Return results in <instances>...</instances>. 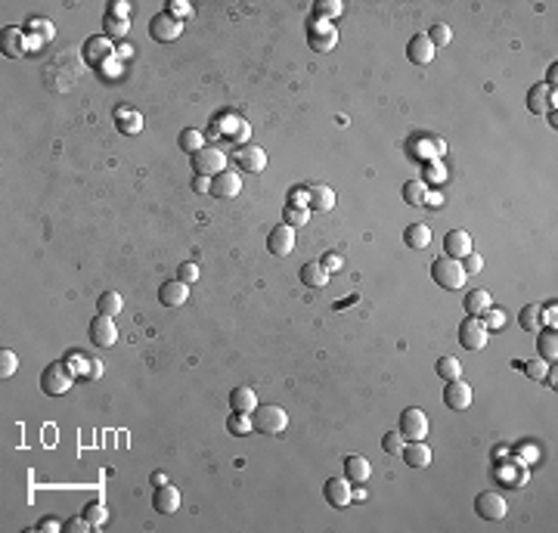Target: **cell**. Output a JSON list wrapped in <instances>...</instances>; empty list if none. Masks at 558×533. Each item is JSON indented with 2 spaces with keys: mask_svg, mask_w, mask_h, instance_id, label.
<instances>
[{
  "mask_svg": "<svg viewBox=\"0 0 558 533\" xmlns=\"http://www.w3.org/2000/svg\"><path fill=\"white\" fill-rule=\"evenodd\" d=\"M84 65H87L84 56H78L75 50H59L56 56L50 59V65L44 69V84L56 93L69 90L71 84L84 75Z\"/></svg>",
  "mask_w": 558,
  "mask_h": 533,
  "instance_id": "6da1fadb",
  "label": "cell"
},
{
  "mask_svg": "<svg viewBox=\"0 0 558 533\" xmlns=\"http://www.w3.org/2000/svg\"><path fill=\"white\" fill-rule=\"evenodd\" d=\"M251 428H255L257 434L276 437V434H282V431L289 428V416H285V409L282 406H276V403L257 406V409L251 412Z\"/></svg>",
  "mask_w": 558,
  "mask_h": 533,
  "instance_id": "7a4b0ae2",
  "label": "cell"
},
{
  "mask_svg": "<svg viewBox=\"0 0 558 533\" xmlns=\"http://www.w3.org/2000/svg\"><path fill=\"white\" fill-rule=\"evenodd\" d=\"M431 276H434V282L441 285V289L456 291V289H462L465 285V276H468V273L462 270V261L443 255V257H437V261L431 264Z\"/></svg>",
  "mask_w": 558,
  "mask_h": 533,
  "instance_id": "3957f363",
  "label": "cell"
},
{
  "mask_svg": "<svg viewBox=\"0 0 558 533\" xmlns=\"http://www.w3.org/2000/svg\"><path fill=\"white\" fill-rule=\"evenodd\" d=\"M71 382H75V375H71V369L65 363H50V366H44V372H41V391L46 397L65 394V391L71 388Z\"/></svg>",
  "mask_w": 558,
  "mask_h": 533,
  "instance_id": "277c9868",
  "label": "cell"
},
{
  "mask_svg": "<svg viewBox=\"0 0 558 533\" xmlns=\"http://www.w3.org/2000/svg\"><path fill=\"white\" fill-rule=\"evenodd\" d=\"M192 171L198 177H217L221 171H227V155L217 146H205L202 152L192 155Z\"/></svg>",
  "mask_w": 558,
  "mask_h": 533,
  "instance_id": "5b68a950",
  "label": "cell"
},
{
  "mask_svg": "<svg viewBox=\"0 0 558 533\" xmlns=\"http://www.w3.org/2000/svg\"><path fill=\"white\" fill-rule=\"evenodd\" d=\"M232 162H236V168L248 171V174H261V171L267 168V152H264L257 143H245L236 149Z\"/></svg>",
  "mask_w": 558,
  "mask_h": 533,
  "instance_id": "8992f818",
  "label": "cell"
},
{
  "mask_svg": "<svg viewBox=\"0 0 558 533\" xmlns=\"http://www.w3.org/2000/svg\"><path fill=\"white\" fill-rule=\"evenodd\" d=\"M149 35L155 37L158 44H171V41H177V37L183 35V22L180 19H174L171 12H158V16L149 22Z\"/></svg>",
  "mask_w": 558,
  "mask_h": 533,
  "instance_id": "52a82bcc",
  "label": "cell"
},
{
  "mask_svg": "<svg viewBox=\"0 0 558 533\" xmlns=\"http://www.w3.org/2000/svg\"><path fill=\"white\" fill-rule=\"evenodd\" d=\"M307 44L314 46L316 53H329L332 46L338 44V31L332 22H323V19H314L307 28Z\"/></svg>",
  "mask_w": 558,
  "mask_h": 533,
  "instance_id": "ba28073f",
  "label": "cell"
},
{
  "mask_svg": "<svg viewBox=\"0 0 558 533\" xmlns=\"http://www.w3.org/2000/svg\"><path fill=\"white\" fill-rule=\"evenodd\" d=\"M475 511L484 518V521H502V518L509 515V505H506V499H502L500 493L487 490V493H481V496L475 499Z\"/></svg>",
  "mask_w": 558,
  "mask_h": 533,
  "instance_id": "9c48e42d",
  "label": "cell"
},
{
  "mask_svg": "<svg viewBox=\"0 0 558 533\" xmlns=\"http://www.w3.org/2000/svg\"><path fill=\"white\" fill-rule=\"evenodd\" d=\"M267 248L273 257H289L295 251V226L289 223H276L267 236Z\"/></svg>",
  "mask_w": 558,
  "mask_h": 533,
  "instance_id": "30bf717a",
  "label": "cell"
},
{
  "mask_svg": "<svg viewBox=\"0 0 558 533\" xmlns=\"http://www.w3.org/2000/svg\"><path fill=\"white\" fill-rule=\"evenodd\" d=\"M459 344L465 350H481L487 344V325L481 323V316H468L459 325Z\"/></svg>",
  "mask_w": 558,
  "mask_h": 533,
  "instance_id": "8fae6325",
  "label": "cell"
},
{
  "mask_svg": "<svg viewBox=\"0 0 558 533\" xmlns=\"http://www.w3.org/2000/svg\"><path fill=\"white\" fill-rule=\"evenodd\" d=\"M400 434H403V441H425V437H428V416H425L422 409H403Z\"/></svg>",
  "mask_w": 558,
  "mask_h": 533,
  "instance_id": "7c38bea8",
  "label": "cell"
},
{
  "mask_svg": "<svg viewBox=\"0 0 558 533\" xmlns=\"http://www.w3.org/2000/svg\"><path fill=\"white\" fill-rule=\"evenodd\" d=\"M323 496L329 505L344 509V505H350V499H354V484H350L348 477H329L323 487Z\"/></svg>",
  "mask_w": 558,
  "mask_h": 533,
  "instance_id": "4fadbf2b",
  "label": "cell"
},
{
  "mask_svg": "<svg viewBox=\"0 0 558 533\" xmlns=\"http://www.w3.org/2000/svg\"><path fill=\"white\" fill-rule=\"evenodd\" d=\"M112 56H115V44L105 35H96L84 44V62L87 65H105V62H112Z\"/></svg>",
  "mask_w": 558,
  "mask_h": 533,
  "instance_id": "5bb4252c",
  "label": "cell"
},
{
  "mask_svg": "<svg viewBox=\"0 0 558 533\" xmlns=\"http://www.w3.org/2000/svg\"><path fill=\"white\" fill-rule=\"evenodd\" d=\"M90 341L96 344V348H112V344L118 341V325H115V319L112 316H93V323H90Z\"/></svg>",
  "mask_w": 558,
  "mask_h": 533,
  "instance_id": "9a60e30c",
  "label": "cell"
},
{
  "mask_svg": "<svg viewBox=\"0 0 558 533\" xmlns=\"http://www.w3.org/2000/svg\"><path fill=\"white\" fill-rule=\"evenodd\" d=\"M242 192V177L236 171H221L217 177H211V196L217 198H232Z\"/></svg>",
  "mask_w": 558,
  "mask_h": 533,
  "instance_id": "2e32d148",
  "label": "cell"
},
{
  "mask_svg": "<svg viewBox=\"0 0 558 533\" xmlns=\"http://www.w3.org/2000/svg\"><path fill=\"white\" fill-rule=\"evenodd\" d=\"M214 133H227L230 143H242V146L248 143V124H245L239 115H223V118H217Z\"/></svg>",
  "mask_w": 558,
  "mask_h": 533,
  "instance_id": "e0dca14e",
  "label": "cell"
},
{
  "mask_svg": "<svg viewBox=\"0 0 558 533\" xmlns=\"http://www.w3.org/2000/svg\"><path fill=\"white\" fill-rule=\"evenodd\" d=\"M443 403H447L450 409H468L471 388L462 382V378H453V382H447V388H443Z\"/></svg>",
  "mask_w": 558,
  "mask_h": 533,
  "instance_id": "ac0fdd59",
  "label": "cell"
},
{
  "mask_svg": "<svg viewBox=\"0 0 558 533\" xmlns=\"http://www.w3.org/2000/svg\"><path fill=\"white\" fill-rule=\"evenodd\" d=\"M152 505H155L158 515H174V511L180 509V490L164 484V487H158L152 493Z\"/></svg>",
  "mask_w": 558,
  "mask_h": 533,
  "instance_id": "d6986e66",
  "label": "cell"
},
{
  "mask_svg": "<svg viewBox=\"0 0 558 533\" xmlns=\"http://www.w3.org/2000/svg\"><path fill=\"white\" fill-rule=\"evenodd\" d=\"M434 50H437V46L431 44V41H428V35L422 31V35H416L413 41H409L407 56H409V62H413V65H428L431 59H434Z\"/></svg>",
  "mask_w": 558,
  "mask_h": 533,
  "instance_id": "ffe728a7",
  "label": "cell"
},
{
  "mask_svg": "<svg viewBox=\"0 0 558 533\" xmlns=\"http://www.w3.org/2000/svg\"><path fill=\"white\" fill-rule=\"evenodd\" d=\"M186 298H189V285L180 282V279L164 282L162 289H158V301H162L164 307H180V304H186Z\"/></svg>",
  "mask_w": 558,
  "mask_h": 533,
  "instance_id": "44dd1931",
  "label": "cell"
},
{
  "mask_svg": "<svg viewBox=\"0 0 558 533\" xmlns=\"http://www.w3.org/2000/svg\"><path fill=\"white\" fill-rule=\"evenodd\" d=\"M443 248H447V257L462 261V257L471 251V236L465 230H450L447 239H443Z\"/></svg>",
  "mask_w": 558,
  "mask_h": 533,
  "instance_id": "7402d4cb",
  "label": "cell"
},
{
  "mask_svg": "<svg viewBox=\"0 0 558 533\" xmlns=\"http://www.w3.org/2000/svg\"><path fill=\"white\" fill-rule=\"evenodd\" d=\"M400 456L407 459L409 468H428L431 465V446L422 443V441H409L407 446H403Z\"/></svg>",
  "mask_w": 558,
  "mask_h": 533,
  "instance_id": "603a6c76",
  "label": "cell"
},
{
  "mask_svg": "<svg viewBox=\"0 0 558 533\" xmlns=\"http://www.w3.org/2000/svg\"><path fill=\"white\" fill-rule=\"evenodd\" d=\"M115 124H118V130H121L124 137H137V133L143 130V115H140L137 109L121 105V109H115Z\"/></svg>",
  "mask_w": 558,
  "mask_h": 533,
  "instance_id": "cb8c5ba5",
  "label": "cell"
},
{
  "mask_svg": "<svg viewBox=\"0 0 558 533\" xmlns=\"http://www.w3.org/2000/svg\"><path fill=\"white\" fill-rule=\"evenodd\" d=\"M3 53L12 59L28 53V37H25L22 28H3Z\"/></svg>",
  "mask_w": 558,
  "mask_h": 533,
  "instance_id": "d4e9b609",
  "label": "cell"
},
{
  "mask_svg": "<svg viewBox=\"0 0 558 533\" xmlns=\"http://www.w3.org/2000/svg\"><path fill=\"white\" fill-rule=\"evenodd\" d=\"M369 475H372V468H369V462L363 456H348L344 459V477H348L350 484H366Z\"/></svg>",
  "mask_w": 558,
  "mask_h": 533,
  "instance_id": "484cf974",
  "label": "cell"
},
{
  "mask_svg": "<svg viewBox=\"0 0 558 533\" xmlns=\"http://www.w3.org/2000/svg\"><path fill=\"white\" fill-rule=\"evenodd\" d=\"M307 205L314 211H332V205H335V192H332L329 186H323V183L307 186Z\"/></svg>",
  "mask_w": 558,
  "mask_h": 533,
  "instance_id": "4316f807",
  "label": "cell"
},
{
  "mask_svg": "<svg viewBox=\"0 0 558 533\" xmlns=\"http://www.w3.org/2000/svg\"><path fill=\"white\" fill-rule=\"evenodd\" d=\"M490 310V291L487 289H471L465 295V313L468 316H484Z\"/></svg>",
  "mask_w": 558,
  "mask_h": 533,
  "instance_id": "83f0119b",
  "label": "cell"
},
{
  "mask_svg": "<svg viewBox=\"0 0 558 533\" xmlns=\"http://www.w3.org/2000/svg\"><path fill=\"white\" fill-rule=\"evenodd\" d=\"M403 202L413 205V208L428 205V183H422V180H407V183H403Z\"/></svg>",
  "mask_w": 558,
  "mask_h": 533,
  "instance_id": "f1b7e54d",
  "label": "cell"
},
{
  "mask_svg": "<svg viewBox=\"0 0 558 533\" xmlns=\"http://www.w3.org/2000/svg\"><path fill=\"white\" fill-rule=\"evenodd\" d=\"M230 406H232V412H245V416H251V412L257 409L255 391H251V388H236L230 394Z\"/></svg>",
  "mask_w": 558,
  "mask_h": 533,
  "instance_id": "f546056e",
  "label": "cell"
},
{
  "mask_svg": "<svg viewBox=\"0 0 558 533\" xmlns=\"http://www.w3.org/2000/svg\"><path fill=\"white\" fill-rule=\"evenodd\" d=\"M298 276H301V282H304V285H310V289H323V285L329 282V273L323 270V264H320V261L304 264Z\"/></svg>",
  "mask_w": 558,
  "mask_h": 533,
  "instance_id": "4dcf8cb0",
  "label": "cell"
},
{
  "mask_svg": "<svg viewBox=\"0 0 558 533\" xmlns=\"http://www.w3.org/2000/svg\"><path fill=\"white\" fill-rule=\"evenodd\" d=\"M549 99H552V90H549L546 84H536V87L527 93V109L534 112V115H546V112H549Z\"/></svg>",
  "mask_w": 558,
  "mask_h": 533,
  "instance_id": "1f68e13d",
  "label": "cell"
},
{
  "mask_svg": "<svg viewBox=\"0 0 558 533\" xmlns=\"http://www.w3.org/2000/svg\"><path fill=\"white\" fill-rule=\"evenodd\" d=\"M403 242H407L409 248H428V245H431V230H428V223H413V226H407V232H403Z\"/></svg>",
  "mask_w": 558,
  "mask_h": 533,
  "instance_id": "d6a6232c",
  "label": "cell"
},
{
  "mask_svg": "<svg viewBox=\"0 0 558 533\" xmlns=\"http://www.w3.org/2000/svg\"><path fill=\"white\" fill-rule=\"evenodd\" d=\"M536 350H540V359H543V363H555V359H558V338H555V329H546L540 338H536Z\"/></svg>",
  "mask_w": 558,
  "mask_h": 533,
  "instance_id": "836d02e7",
  "label": "cell"
},
{
  "mask_svg": "<svg viewBox=\"0 0 558 533\" xmlns=\"http://www.w3.org/2000/svg\"><path fill=\"white\" fill-rule=\"evenodd\" d=\"M177 143H180V149H183V152L196 155V152H202V149H205V143H208V139H205V133H202V130L186 128V130H180V139H177Z\"/></svg>",
  "mask_w": 558,
  "mask_h": 533,
  "instance_id": "e575fe53",
  "label": "cell"
},
{
  "mask_svg": "<svg viewBox=\"0 0 558 533\" xmlns=\"http://www.w3.org/2000/svg\"><path fill=\"white\" fill-rule=\"evenodd\" d=\"M344 10L341 0H316L314 3V19H323V22H332V19H338Z\"/></svg>",
  "mask_w": 558,
  "mask_h": 533,
  "instance_id": "d590c367",
  "label": "cell"
},
{
  "mask_svg": "<svg viewBox=\"0 0 558 533\" xmlns=\"http://www.w3.org/2000/svg\"><path fill=\"white\" fill-rule=\"evenodd\" d=\"M121 307H124V301H121V295H118V291H103V295H99V301H96V310L103 313V316H118Z\"/></svg>",
  "mask_w": 558,
  "mask_h": 533,
  "instance_id": "8d00e7d4",
  "label": "cell"
},
{
  "mask_svg": "<svg viewBox=\"0 0 558 533\" xmlns=\"http://www.w3.org/2000/svg\"><path fill=\"white\" fill-rule=\"evenodd\" d=\"M103 28H105V37L109 41H115V37H124L130 31V19H121V16H105L103 19Z\"/></svg>",
  "mask_w": 558,
  "mask_h": 533,
  "instance_id": "74e56055",
  "label": "cell"
},
{
  "mask_svg": "<svg viewBox=\"0 0 558 533\" xmlns=\"http://www.w3.org/2000/svg\"><path fill=\"white\" fill-rule=\"evenodd\" d=\"M434 369H437V375H441L443 382H453V378H459V375H462V363H459L456 357H441V359H437Z\"/></svg>",
  "mask_w": 558,
  "mask_h": 533,
  "instance_id": "f35d334b",
  "label": "cell"
},
{
  "mask_svg": "<svg viewBox=\"0 0 558 533\" xmlns=\"http://www.w3.org/2000/svg\"><path fill=\"white\" fill-rule=\"evenodd\" d=\"M84 518H87L93 527H103V524L109 521V509H105L103 502H90L87 509H84Z\"/></svg>",
  "mask_w": 558,
  "mask_h": 533,
  "instance_id": "ab89813d",
  "label": "cell"
},
{
  "mask_svg": "<svg viewBox=\"0 0 558 533\" xmlns=\"http://www.w3.org/2000/svg\"><path fill=\"white\" fill-rule=\"evenodd\" d=\"M518 323H521L524 332L540 329V307H536V304H527V307L521 310V319H518Z\"/></svg>",
  "mask_w": 558,
  "mask_h": 533,
  "instance_id": "60d3db41",
  "label": "cell"
},
{
  "mask_svg": "<svg viewBox=\"0 0 558 533\" xmlns=\"http://www.w3.org/2000/svg\"><path fill=\"white\" fill-rule=\"evenodd\" d=\"M425 35H428V41L434 44V46H443V44H450V41H453V31H450V28H447V25H443V22L431 25V28L425 31Z\"/></svg>",
  "mask_w": 558,
  "mask_h": 533,
  "instance_id": "b9f144b4",
  "label": "cell"
},
{
  "mask_svg": "<svg viewBox=\"0 0 558 533\" xmlns=\"http://www.w3.org/2000/svg\"><path fill=\"white\" fill-rule=\"evenodd\" d=\"M382 446H384V452H388V456H400V452H403V434H400V431H388V434L382 437Z\"/></svg>",
  "mask_w": 558,
  "mask_h": 533,
  "instance_id": "7bdbcfd3",
  "label": "cell"
},
{
  "mask_svg": "<svg viewBox=\"0 0 558 533\" xmlns=\"http://www.w3.org/2000/svg\"><path fill=\"white\" fill-rule=\"evenodd\" d=\"M518 366H521L524 375L536 378V382H543V378L549 375V372H546V366H549V363H543V359H527V363H518Z\"/></svg>",
  "mask_w": 558,
  "mask_h": 533,
  "instance_id": "ee69618b",
  "label": "cell"
},
{
  "mask_svg": "<svg viewBox=\"0 0 558 533\" xmlns=\"http://www.w3.org/2000/svg\"><path fill=\"white\" fill-rule=\"evenodd\" d=\"M71 369V375H87L90 378V369H93V359H87V357H78V354H71L69 357V363H65Z\"/></svg>",
  "mask_w": 558,
  "mask_h": 533,
  "instance_id": "f6af8a7d",
  "label": "cell"
},
{
  "mask_svg": "<svg viewBox=\"0 0 558 533\" xmlns=\"http://www.w3.org/2000/svg\"><path fill=\"white\" fill-rule=\"evenodd\" d=\"M16 369H19V357L12 354V350H6V348H3V350H0V375L10 378Z\"/></svg>",
  "mask_w": 558,
  "mask_h": 533,
  "instance_id": "bcb514c9",
  "label": "cell"
},
{
  "mask_svg": "<svg viewBox=\"0 0 558 533\" xmlns=\"http://www.w3.org/2000/svg\"><path fill=\"white\" fill-rule=\"evenodd\" d=\"M310 221V211L307 208H295V205H289L285 208V223L289 226H304Z\"/></svg>",
  "mask_w": 558,
  "mask_h": 533,
  "instance_id": "7dc6e473",
  "label": "cell"
},
{
  "mask_svg": "<svg viewBox=\"0 0 558 533\" xmlns=\"http://www.w3.org/2000/svg\"><path fill=\"white\" fill-rule=\"evenodd\" d=\"M227 428L232 431V434H248L251 431V416H245V412H236V416L227 422Z\"/></svg>",
  "mask_w": 558,
  "mask_h": 533,
  "instance_id": "c3c4849f",
  "label": "cell"
},
{
  "mask_svg": "<svg viewBox=\"0 0 558 533\" xmlns=\"http://www.w3.org/2000/svg\"><path fill=\"white\" fill-rule=\"evenodd\" d=\"M168 12H171L174 19H180V22H183V19H192V3H186V0H171V3H168Z\"/></svg>",
  "mask_w": 558,
  "mask_h": 533,
  "instance_id": "681fc988",
  "label": "cell"
},
{
  "mask_svg": "<svg viewBox=\"0 0 558 533\" xmlns=\"http://www.w3.org/2000/svg\"><path fill=\"white\" fill-rule=\"evenodd\" d=\"M320 264H323V270H326V273H338V270H341V266H344V257H341V255H335V251H332V255H329V251H326Z\"/></svg>",
  "mask_w": 558,
  "mask_h": 533,
  "instance_id": "f907efd6",
  "label": "cell"
},
{
  "mask_svg": "<svg viewBox=\"0 0 558 533\" xmlns=\"http://www.w3.org/2000/svg\"><path fill=\"white\" fill-rule=\"evenodd\" d=\"M177 279L186 282V285L196 282V279H198V266L196 264H180V266H177Z\"/></svg>",
  "mask_w": 558,
  "mask_h": 533,
  "instance_id": "816d5d0a",
  "label": "cell"
},
{
  "mask_svg": "<svg viewBox=\"0 0 558 533\" xmlns=\"http://www.w3.org/2000/svg\"><path fill=\"white\" fill-rule=\"evenodd\" d=\"M28 28H31V31H37V35L44 37V41H53V28H50V22H46V19H31Z\"/></svg>",
  "mask_w": 558,
  "mask_h": 533,
  "instance_id": "f5cc1de1",
  "label": "cell"
},
{
  "mask_svg": "<svg viewBox=\"0 0 558 533\" xmlns=\"http://www.w3.org/2000/svg\"><path fill=\"white\" fill-rule=\"evenodd\" d=\"M484 316H487V323H484L487 329H502V325H506V313H502V310H493V307H490L487 313H484Z\"/></svg>",
  "mask_w": 558,
  "mask_h": 533,
  "instance_id": "db71d44e",
  "label": "cell"
},
{
  "mask_svg": "<svg viewBox=\"0 0 558 533\" xmlns=\"http://www.w3.org/2000/svg\"><path fill=\"white\" fill-rule=\"evenodd\" d=\"M462 270H465V273H477V270H484L481 255H475V251H468V255L462 257Z\"/></svg>",
  "mask_w": 558,
  "mask_h": 533,
  "instance_id": "11a10c76",
  "label": "cell"
},
{
  "mask_svg": "<svg viewBox=\"0 0 558 533\" xmlns=\"http://www.w3.org/2000/svg\"><path fill=\"white\" fill-rule=\"evenodd\" d=\"M93 527V524L87 521V518H71V521H65V530H71V533H87Z\"/></svg>",
  "mask_w": 558,
  "mask_h": 533,
  "instance_id": "9f6ffc18",
  "label": "cell"
},
{
  "mask_svg": "<svg viewBox=\"0 0 558 533\" xmlns=\"http://www.w3.org/2000/svg\"><path fill=\"white\" fill-rule=\"evenodd\" d=\"M289 205H295V208H304V205H307V189H304V186L291 189V202H289Z\"/></svg>",
  "mask_w": 558,
  "mask_h": 533,
  "instance_id": "6f0895ef",
  "label": "cell"
},
{
  "mask_svg": "<svg viewBox=\"0 0 558 533\" xmlns=\"http://www.w3.org/2000/svg\"><path fill=\"white\" fill-rule=\"evenodd\" d=\"M62 527H65V524H59L56 518H44V521L37 524L35 530H41V533H50V530H62Z\"/></svg>",
  "mask_w": 558,
  "mask_h": 533,
  "instance_id": "680465c9",
  "label": "cell"
},
{
  "mask_svg": "<svg viewBox=\"0 0 558 533\" xmlns=\"http://www.w3.org/2000/svg\"><path fill=\"white\" fill-rule=\"evenodd\" d=\"M112 16L130 19V3H124V0H115V3H112Z\"/></svg>",
  "mask_w": 558,
  "mask_h": 533,
  "instance_id": "91938a15",
  "label": "cell"
},
{
  "mask_svg": "<svg viewBox=\"0 0 558 533\" xmlns=\"http://www.w3.org/2000/svg\"><path fill=\"white\" fill-rule=\"evenodd\" d=\"M192 189L196 192H211V177H192Z\"/></svg>",
  "mask_w": 558,
  "mask_h": 533,
  "instance_id": "94428289",
  "label": "cell"
},
{
  "mask_svg": "<svg viewBox=\"0 0 558 533\" xmlns=\"http://www.w3.org/2000/svg\"><path fill=\"white\" fill-rule=\"evenodd\" d=\"M164 484H168V475H162V471L152 475V487H164Z\"/></svg>",
  "mask_w": 558,
  "mask_h": 533,
  "instance_id": "6125c7cd",
  "label": "cell"
},
{
  "mask_svg": "<svg viewBox=\"0 0 558 533\" xmlns=\"http://www.w3.org/2000/svg\"><path fill=\"white\" fill-rule=\"evenodd\" d=\"M99 372H103V363H99V359H93V369H90V378H99Z\"/></svg>",
  "mask_w": 558,
  "mask_h": 533,
  "instance_id": "be15d7a7",
  "label": "cell"
}]
</instances>
